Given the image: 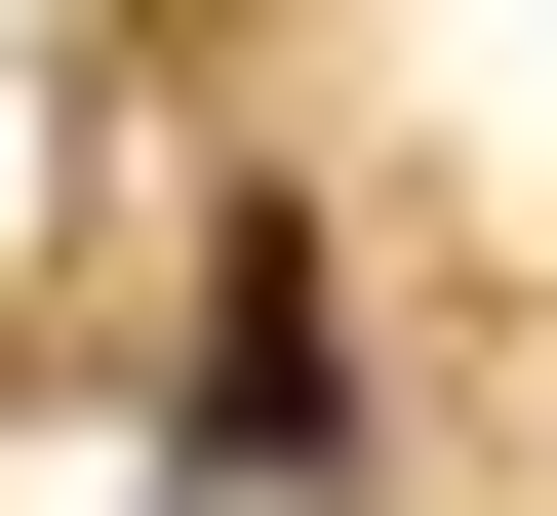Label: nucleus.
<instances>
[{
	"instance_id": "f257e3e1",
	"label": "nucleus",
	"mask_w": 557,
	"mask_h": 516,
	"mask_svg": "<svg viewBox=\"0 0 557 516\" xmlns=\"http://www.w3.org/2000/svg\"><path fill=\"white\" fill-rule=\"evenodd\" d=\"M199 437H239V477H319V437H359V318H319V239H239V278H199Z\"/></svg>"
}]
</instances>
